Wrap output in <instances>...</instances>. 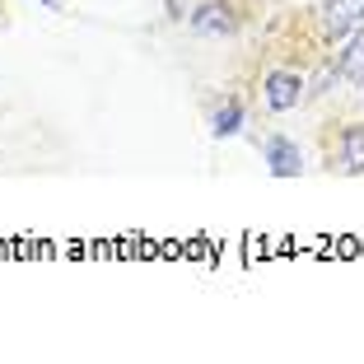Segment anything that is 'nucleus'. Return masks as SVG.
I'll use <instances>...</instances> for the list:
<instances>
[{
  "mask_svg": "<svg viewBox=\"0 0 364 364\" xmlns=\"http://www.w3.org/2000/svg\"><path fill=\"white\" fill-rule=\"evenodd\" d=\"M322 28H327V38H350V33L364 28V0H327L322 5Z\"/></svg>",
  "mask_w": 364,
  "mask_h": 364,
  "instance_id": "obj_1",
  "label": "nucleus"
},
{
  "mask_svg": "<svg viewBox=\"0 0 364 364\" xmlns=\"http://www.w3.org/2000/svg\"><path fill=\"white\" fill-rule=\"evenodd\" d=\"M187 23H192V33H201V38H229V33H238V14L229 10V5H220V0L196 5Z\"/></svg>",
  "mask_w": 364,
  "mask_h": 364,
  "instance_id": "obj_2",
  "label": "nucleus"
},
{
  "mask_svg": "<svg viewBox=\"0 0 364 364\" xmlns=\"http://www.w3.org/2000/svg\"><path fill=\"white\" fill-rule=\"evenodd\" d=\"M262 98H267L271 112H289V107L304 98V80L289 75V70H271L267 85H262Z\"/></svg>",
  "mask_w": 364,
  "mask_h": 364,
  "instance_id": "obj_3",
  "label": "nucleus"
},
{
  "mask_svg": "<svg viewBox=\"0 0 364 364\" xmlns=\"http://www.w3.org/2000/svg\"><path fill=\"white\" fill-rule=\"evenodd\" d=\"M267 168H271V178H299L304 173V150L289 136H271L267 140Z\"/></svg>",
  "mask_w": 364,
  "mask_h": 364,
  "instance_id": "obj_4",
  "label": "nucleus"
},
{
  "mask_svg": "<svg viewBox=\"0 0 364 364\" xmlns=\"http://www.w3.org/2000/svg\"><path fill=\"white\" fill-rule=\"evenodd\" d=\"M332 61H336V80H355V85H360L364 80V33L341 38V52H336Z\"/></svg>",
  "mask_w": 364,
  "mask_h": 364,
  "instance_id": "obj_5",
  "label": "nucleus"
},
{
  "mask_svg": "<svg viewBox=\"0 0 364 364\" xmlns=\"http://www.w3.org/2000/svg\"><path fill=\"white\" fill-rule=\"evenodd\" d=\"M336 168L341 173H364V127H346L336 145Z\"/></svg>",
  "mask_w": 364,
  "mask_h": 364,
  "instance_id": "obj_6",
  "label": "nucleus"
},
{
  "mask_svg": "<svg viewBox=\"0 0 364 364\" xmlns=\"http://www.w3.org/2000/svg\"><path fill=\"white\" fill-rule=\"evenodd\" d=\"M210 131H215L220 140H225V136H234V131H243V103H238V98H225V103L215 107Z\"/></svg>",
  "mask_w": 364,
  "mask_h": 364,
  "instance_id": "obj_7",
  "label": "nucleus"
},
{
  "mask_svg": "<svg viewBox=\"0 0 364 364\" xmlns=\"http://www.w3.org/2000/svg\"><path fill=\"white\" fill-rule=\"evenodd\" d=\"M38 5H43V10H52V14L61 10V0H38Z\"/></svg>",
  "mask_w": 364,
  "mask_h": 364,
  "instance_id": "obj_8",
  "label": "nucleus"
}]
</instances>
